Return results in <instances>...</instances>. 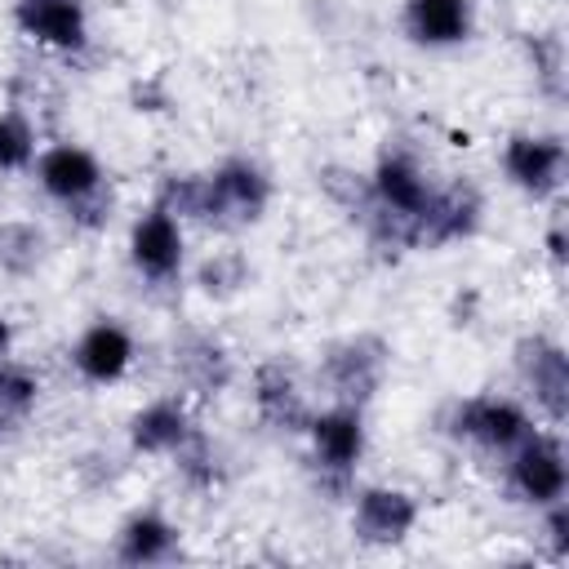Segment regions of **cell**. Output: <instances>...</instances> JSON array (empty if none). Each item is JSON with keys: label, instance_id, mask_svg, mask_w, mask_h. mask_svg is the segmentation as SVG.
Masks as SVG:
<instances>
[{"label": "cell", "instance_id": "1", "mask_svg": "<svg viewBox=\"0 0 569 569\" xmlns=\"http://www.w3.org/2000/svg\"><path fill=\"white\" fill-rule=\"evenodd\" d=\"M36 187L80 227V231H98L111 218V182L102 160L80 147V142H49L40 147L36 164Z\"/></svg>", "mask_w": 569, "mask_h": 569}, {"label": "cell", "instance_id": "2", "mask_svg": "<svg viewBox=\"0 0 569 569\" xmlns=\"http://www.w3.org/2000/svg\"><path fill=\"white\" fill-rule=\"evenodd\" d=\"M302 436H307V458H311L316 480L329 493H347L356 480V467L369 449L365 409L347 405V400H329L325 409H311Z\"/></svg>", "mask_w": 569, "mask_h": 569}, {"label": "cell", "instance_id": "3", "mask_svg": "<svg viewBox=\"0 0 569 569\" xmlns=\"http://www.w3.org/2000/svg\"><path fill=\"white\" fill-rule=\"evenodd\" d=\"M271 173L249 156H227L200 173V213L204 227H249L271 209Z\"/></svg>", "mask_w": 569, "mask_h": 569}, {"label": "cell", "instance_id": "4", "mask_svg": "<svg viewBox=\"0 0 569 569\" xmlns=\"http://www.w3.org/2000/svg\"><path fill=\"white\" fill-rule=\"evenodd\" d=\"M445 436H453L458 445H471L480 453H507L516 449L529 431H533V409L516 396H493V391H476V396H458L445 418H440Z\"/></svg>", "mask_w": 569, "mask_h": 569}, {"label": "cell", "instance_id": "5", "mask_svg": "<svg viewBox=\"0 0 569 569\" xmlns=\"http://www.w3.org/2000/svg\"><path fill=\"white\" fill-rule=\"evenodd\" d=\"M391 369V347L378 333H351L325 347L320 365H316V382L325 387L329 400H347V405H369Z\"/></svg>", "mask_w": 569, "mask_h": 569}, {"label": "cell", "instance_id": "6", "mask_svg": "<svg viewBox=\"0 0 569 569\" xmlns=\"http://www.w3.org/2000/svg\"><path fill=\"white\" fill-rule=\"evenodd\" d=\"M511 365H516V382L525 391V400L533 405V413H542L551 427H560L569 418V356L551 333H525L511 347Z\"/></svg>", "mask_w": 569, "mask_h": 569}, {"label": "cell", "instance_id": "7", "mask_svg": "<svg viewBox=\"0 0 569 569\" xmlns=\"http://www.w3.org/2000/svg\"><path fill=\"white\" fill-rule=\"evenodd\" d=\"M507 458V489L516 502L525 507H547L556 498L569 493V458H565V445L556 431H529L516 449L502 453Z\"/></svg>", "mask_w": 569, "mask_h": 569}, {"label": "cell", "instance_id": "8", "mask_svg": "<svg viewBox=\"0 0 569 569\" xmlns=\"http://www.w3.org/2000/svg\"><path fill=\"white\" fill-rule=\"evenodd\" d=\"M129 267L138 271V280H147L156 289L173 284L187 267V222L151 200L129 222Z\"/></svg>", "mask_w": 569, "mask_h": 569}, {"label": "cell", "instance_id": "9", "mask_svg": "<svg viewBox=\"0 0 569 569\" xmlns=\"http://www.w3.org/2000/svg\"><path fill=\"white\" fill-rule=\"evenodd\" d=\"M498 164L502 178L529 200H551L565 187V142L556 133H538V129L511 133L498 151Z\"/></svg>", "mask_w": 569, "mask_h": 569}, {"label": "cell", "instance_id": "10", "mask_svg": "<svg viewBox=\"0 0 569 569\" xmlns=\"http://www.w3.org/2000/svg\"><path fill=\"white\" fill-rule=\"evenodd\" d=\"M480 222H485V196L471 182L453 178L445 187H431V200L413 222V249H445V244L471 240Z\"/></svg>", "mask_w": 569, "mask_h": 569}, {"label": "cell", "instance_id": "11", "mask_svg": "<svg viewBox=\"0 0 569 569\" xmlns=\"http://www.w3.org/2000/svg\"><path fill=\"white\" fill-rule=\"evenodd\" d=\"M173 378L196 400H218L236 382V356L231 347L209 329H182L169 347Z\"/></svg>", "mask_w": 569, "mask_h": 569}, {"label": "cell", "instance_id": "12", "mask_svg": "<svg viewBox=\"0 0 569 569\" xmlns=\"http://www.w3.org/2000/svg\"><path fill=\"white\" fill-rule=\"evenodd\" d=\"M138 360V342L129 333V325H120L116 316H98L89 320L76 342H71V369L80 373V382L89 387H116L129 378Z\"/></svg>", "mask_w": 569, "mask_h": 569}, {"label": "cell", "instance_id": "13", "mask_svg": "<svg viewBox=\"0 0 569 569\" xmlns=\"http://www.w3.org/2000/svg\"><path fill=\"white\" fill-rule=\"evenodd\" d=\"M418 498L400 485H365L351 493V533L369 547H396L418 529Z\"/></svg>", "mask_w": 569, "mask_h": 569}, {"label": "cell", "instance_id": "14", "mask_svg": "<svg viewBox=\"0 0 569 569\" xmlns=\"http://www.w3.org/2000/svg\"><path fill=\"white\" fill-rule=\"evenodd\" d=\"M13 27L62 58H76L89 49V9L84 0H13Z\"/></svg>", "mask_w": 569, "mask_h": 569}, {"label": "cell", "instance_id": "15", "mask_svg": "<svg viewBox=\"0 0 569 569\" xmlns=\"http://www.w3.org/2000/svg\"><path fill=\"white\" fill-rule=\"evenodd\" d=\"M191 431H196V413H191V400L182 391H169V396L138 405L124 422L129 449L142 458H173L191 440Z\"/></svg>", "mask_w": 569, "mask_h": 569}, {"label": "cell", "instance_id": "16", "mask_svg": "<svg viewBox=\"0 0 569 569\" xmlns=\"http://www.w3.org/2000/svg\"><path fill=\"white\" fill-rule=\"evenodd\" d=\"M249 400H253V413L262 427L271 431H284V436H302L307 418H311V405H307V391L298 382V373L284 365V360H262L249 378Z\"/></svg>", "mask_w": 569, "mask_h": 569}, {"label": "cell", "instance_id": "17", "mask_svg": "<svg viewBox=\"0 0 569 569\" xmlns=\"http://www.w3.org/2000/svg\"><path fill=\"white\" fill-rule=\"evenodd\" d=\"M400 27L422 49H453V44L471 40L476 4L471 0H405Z\"/></svg>", "mask_w": 569, "mask_h": 569}, {"label": "cell", "instance_id": "18", "mask_svg": "<svg viewBox=\"0 0 569 569\" xmlns=\"http://www.w3.org/2000/svg\"><path fill=\"white\" fill-rule=\"evenodd\" d=\"M178 551H182V529L156 507L129 511L116 529V560L120 565H164Z\"/></svg>", "mask_w": 569, "mask_h": 569}, {"label": "cell", "instance_id": "19", "mask_svg": "<svg viewBox=\"0 0 569 569\" xmlns=\"http://www.w3.org/2000/svg\"><path fill=\"white\" fill-rule=\"evenodd\" d=\"M40 391L44 387H40V373L36 369L18 365L13 356L0 360V445L13 440L31 422V413L40 409Z\"/></svg>", "mask_w": 569, "mask_h": 569}, {"label": "cell", "instance_id": "20", "mask_svg": "<svg viewBox=\"0 0 569 569\" xmlns=\"http://www.w3.org/2000/svg\"><path fill=\"white\" fill-rule=\"evenodd\" d=\"M169 462H173L178 480H182L191 493H213V489H222V480H227V458H222V449H218L200 427L191 431V440H187Z\"/></svg>", "mask_w": 569, "mask_h": 569}, {"label": "cell", "instance_id": "21", "mask_svg": "<svg viewBox=\"0 0 569 569\" xmlns=\"http://www.w3.org/2000/svg\"><path fill=\"white\" fill-rule=\"evenodd\" d=\"M40 156V124L22 102L0 107V173H27Z\"/></svg>", "mask_w": 569, "mask_h": 569}, {"label": "cell", "instance_id": "22", "mask_svg": "<svg viewBox=\"0 0 569 569\" xmlns=\"http://www.w3.org/2000/svg\"><path fill=\"white\" fill-rule=\"evenodd\" d=\"M44 231L27 218H4L0 222V276L27 280L36 276V267L44 262Z\"/></svg>", "mask_w": 569, "mask_h": 569}, {"label": "cell", "instance_id": "23", "mask_svg": "<svg viewBox=\"0 0 569 569\" xmlns=\"http://www.w3.org/2000/svg\"><path fill=\"white\" fill-rule=\"evenodd\" d=\"M196 280H200V289H204L209 298H231V293H240V289L249 284V258H244L240 249H213V253L200 262Z\"/></svg>", "mask_w": 569, "mask_h": 569}, {"label": "cell", "instance_id": "24", "mask_svg": "<svg viewBox=\"0 0 569 569\" xmlns=\"http://www.w3.org/2000/svg\"><path fill=\"white\" fill-rule=\"evenodd\" d=\"M525 58L533 67L538 89L560 98V89H565V44H560V36H547V31L525 36Z\"/></svg>", "mask_w": 569, "mask_h": 569}, {"label": "cell", "instance_id": "25", "mask_svg": "<svg viewBox=\"0 0 569 569\" xmlns=\"http://www.w3.org/2000/svg\"><path fill=\"white\" fill-rule=\"evenodd\" d=\"M538 511H542V538H547L551 560H569V502L556 498V502H547Z\"/></svg>", "mask_w": 569, "mask_h": 569}, {"label": "cell", "instance_id": "26", "mask_svg": "<svg viewBox=\"0 0 569 569\" xmlns=\"http://www.w3.org/2000/svg\"><path fill=\"white\" fill-rule=\"evenodd\" d=\"M13 347H18V329H13V320L0 311V360H9Z\"/></svg>", "mask_w": 569, "mask_h": 569}, {"label": "cell", "instance_id": "27", "mask_svg": "<svg viewBox=\"0 0 569 569\" xmlns=\"http://www.w3.org/2000/svg\"><path fill=\"white\" fill-rule=\"evenodd\" d=\"M547 253H551L556 267L565 262V231H560V222H551V231H547Z\"/></svg>", "mask_w": 569, "mask_h": 569}]
</instances>
